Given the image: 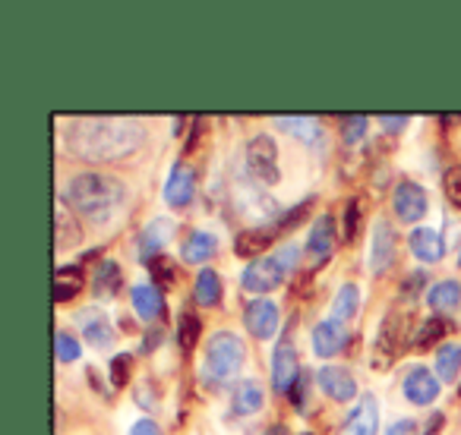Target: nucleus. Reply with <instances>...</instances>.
<instances>
[{
	"label": "nucleus",
	"mask_w": 461,
	"mask_h": 435,
	"mask_svg": "<svg viewBox=\"0 0 461 435\" xmlns=\"http://www.w3.org/2000/svg\"><path fill=\"white\" fill-rule=\"evenodd\" d=\"M446 332H448V322H446V319H439V315H433V319L423 322L420 332H417V347L436 344L439 338H446Z\"/></svg>",
	"instance_id": "33"
},
{
	"label": "nucleus",
	"mask_w": 461,
	"mask_h": 435,
	"mask_svg": "<svg viewBox=\"0 0 461 435\" xmlns=\"http://www.w3.org/2000/svg\"><path fill=\"white\" fill-rule=\"evenodd\" d=\"M199 334H203V325H199V319L193 313H186L184 319H180V328H177V338H180V347L184 351H193L199 341Z\"/></svg>",
	"instance_id": "34"
},
{
	"label": "nucleus",
	"mask_w": 461,
	"mask_h": 435,
	"mask_svg": "<svg viewBox=\"0 0 461 435\" xmlns=\"http://www.w3.org/2000/svg\"><path fill=\"white\" fill-rule=\"evenodd\" d=\"M79 288H83V269H77V265H60V269L54 271V303L73 300V297L79 294Z\"/></svg>",
	"instance_id": "24"
},
{
	"label": "nucleus",
	"mask_w": 461,
	"mask_h": 435,
	"mask_svg": "<svg viewBox=\"0 0 461 435\" xmlns=\"http://www.w3.org/2000/svg\"><path fill=\"white\" fill-rule=\"evenodd\" d=\"M427 205H429L427 190H423L420 183H414V180H402V183H395V190H392V209H395V215L402 218L404 225L420 221V218L427 215Z\"/></svg>",
	"instance_id": "8"
},
{
	"label": "nucleus",
	"mask_w": 461,
	"mask_h": 435,
	"mask_svg": "<svg viewBox=\"0 0 461 435\" xmlns=\"http://www.w3.org/2000/svg\"><path fill=\"white\" fill-rule=\"evenodd\" d=\"M149 269H152V281L165 284V288L177 281V265H174L167 256H155L152 262H149Z\"/></svg>",
	"instance_id": "36"
},
{
	"label": "nucleus",
	"mask_w": 461,
	"mask_h": 435,
	"mask_svg": "<svg viewBox=\"0 0 461 435\" xmlns=\"http://www.w3.org/2000/svg\"><path fill=\"white\" fill-rule=\"evenodd\" d=\"M301 378V360H297V351L291 344V338H282L272 353V388L276 391H288L297 385Z\"/></svg>",
	"instance_id": "9"
},
{
	"label": "nucleus",
	"mask_w": 461,
	"mask_h": 435,
	"mask_svg": "<svg viewBox=\"0 0 461 435\" xmlns=\"http://www.w3.org/2000/svg\"><path fill=\"white\" fill-rule=\"evenodd\" d=\"M376 432H379V404L373 395H364L354 404L348 420L341 422L339 435H376Z\"/></svg>",
	"instance_id": "13"
},
{
	"label": "nucleus",
	"mask_w": 461,
	"mask_h": 435,
	"mask_svg": "<svg viewBox=\"0 0 461 435\" xmlns=\"http://www.w3.org/2000/svg\"><path fill=\"white\" fill-rule=\"evenodd\" d=\"M130 369H133V360H130L127 353H117V357L111 360V382H114V388H123V385H127Z\"/></svg>",
	"instance_id": "38"
},
{
	"label": "nucleus",
	"mask_w": 461,
	"mask_h": 435,
	"mask_svg": "<svg viewBox=\"0 0 461 435\" xmlns=\"http://www.w3.org/2000/svg\"><path fill=\"white\" fill-rule=\"evenodd\" d=\"M133 309H136V315L146 322L161 319V313H165V297H161V290L155 288V284H140V288H133Z\"/></svg>",
	"instance_id": "23"
},
{
	"label": "nucleus",
	"mask_w": 461,
	"mask_h": 435,
	"mask_svg": "<svg viewBox=\"0 0 461 435\" xmlns=\"http://www.w3.org/2000/svg\"><path fill=\"white\" fill-rule=\"evenodd\" d=\"M230 404H234V413H240V416L259 413V410L266 407L263 385H259L257 378H240V382L234 385V397H230Z\"/></svg>",
	"instance_id": "21"
},
{
	"label": "nucleus",
	"mask_w": 461,
	"mask_h": 435,
	"mask_svg": "<svg viewBox=\"0 0 461 435\" xmlns=\"http://www.w3.org/2000/svg\"><path fill=\"white\" fill-rule=\"evenodd\" d=\"M360 227H364V202L360 199H351L345 205V240L354 244L360 237Z\"/></svg>",
	"instance_id": "31"
},
{
	"label": "nucleus",
	"mask_w": 461,
	"mask_h": 435,
	"mask_svg": "<svg viewBox=\"0 0 461 435\" xmlns=\"http://www.w3.org/2000/svg\"><path fill=\"white\" fill-rule=\"evenodd\" d=\"M79 240H83V227H79L77 215L60 202L58 211H54V246H58V250H70Z\"/></svg>",
	"instance_id": "22"
},
{
	"label": "nucleus",
	"mask_w": 461,
	"mask_h": 435,
	"mask_svg": "<svg viewBox=\"0 0 461 435\" xmlns=\"http://www.w3.org/2000/svg\"><path fill=\"white\" fill-rule=\"evenodd\" d=\"M442 186H446V196L455 209H461V167H448L446 177H442Z\"/></svg>",
	"instance_id": "39"
},
{
	"label": "nucleus",
	"mask_w": 461,
	"mask_h": 435,
	"mask_svg": "<svg viewBox=\"0 0 461 435\" xmlns=\"http://www.w3.org/2000/svg\"><path fill=\"white\" fill-rule=\"evenodd\" d=\"M247 171L257 183H278L282 171H278V148L272 142V136H253L247 142Z\"/></svg>",
	"instance_id": "6"
},
{
	"label": "nucleus",
	"mask_w": 461,
	"mask_h": 435,
	"mask_svg": "<svg viewBox=\"0 0 461 435\" xmlns=\"http://www.w3.org/2000/svg\"><path fill=\"white\" fill-rule=\"evenodd\" d=\"M247 347L234 332H215L205 344V372L215 382H228L244 366Z\"/></svg>",
	"instance_id": "4"
},
{
	"label": "nucleus",
	"mask_w": 461,
	"mask_h": 435,
	"mask_svg": "<svg viewBox=\"0 0 461 435\" xmlns=\"http://www.w3.org/2000/svg\"><path fill=\"white\" fill-rule=\"evenodd\" d=\"M411 432H414V420H398V422H392L385 435H411Z\"/></svg>",
	"instance_id": "43"
},
{
	"label": "nucleus",
	"mask_w": 461,
	"mask_h": 435,
	"mask_svg": "<svg viewBox=\"0 0 461 435\" xmlns=\"http://www.w3.org/2000/svg\"><path fill=\"white\" fill-rule=\"evenodd\" d=\"M193 294H196L199 306H218V300H221V278H218V271L212 269L199 271L196 284H193Z\"/></svg>",
	"instance_id": "26"
},
{
	"label": "nucleus",
	"mask_w": 461,
	"mask_h": 435,
	"mask_svg": "<svg viewBox=\"0 0 461 435\" xmlns=\"http://www.w3.org/2000/svg\"><path fill=\"white\" fill-rule=\"evenodd\" d=\"M316 378H320V388L339 404L354 401V395H357V378H354V372L345 369V366H332V363L322 366V369L316 372Z\"/></svg>",
	"instance_id": "14"
},
{
	"label": "nucleus",
	"mask_w": 461,
	"mask_h": 435,
	"mask_svg": "<svg viewBox=\"0 0 461 435\" xmlns=\"http://www.w3.org/2000/svg\"><path fill=\"white\" fill-rule=\"evenodd\" d=\"M278 127L301 136V139H307V142L320 139V120H316V117H282Z\"/></svg>",
	"instance_id": "30"
},
{
	"label": "nucleus",
	"mask_w": 461,
	"mask_h": 435,
	"mask_svg": "<svg viewBox=\"0 0 461 435\" xmlns=\"http://www.w3.org/2000/svg\"><path fill=\"white\" fill-rule=\"evenodd\" d=\"M193 196H196V171L186 164L174 167L171 177H167L165 183V199L167 205H174V209H184V205L193 202Z\"/></svg>",
	"instance_id": "15"
},
{
	"label": "nucleus",
	"mask_w": 461,
	"mask_h": 435,
	"mask_svg": "<svg viewBox=\"0 0 461 435\" xmlns=\"http://www.w3.org/2000/svg\"><path fill=\"white\" fill-rule=\"evenodd\" d=\"M130 435H161V429L155 426V420H140V422H133Z\"/></svg>",
	"instance_id": "42"
},
{
	"label": "nucleus",
	"mask_w": 461,
	"mask_h": 435,
	"mask_svg": "<svg viewBox=\"0 0 461 435\" xmlns=\"http://www.w3.org/2000/svg\"><path fill=\"white\" fill-rule=\"evenodd\" d=\"M127 190H123L121 180L108 177V173L86 171L70 177V183L64 186V205L73 215H83L95 225H104L121 211Z\"/></svg>",
	"instance_id": "2"
},
{
	"label": "nucleus",
	"mask_w": 461,
	"mask_h": 435,
	"mask_svg": "<svg viewBox=\"0 0 461 435\" xmlns=\"http://www.w3.org/2000/svg\"><path fill=\"white\" fill-rule=\"evenodd\" d=\"M379 123H383L385 129H392V133H395V129H402L404 123H408V117H392V114H383V117H379Z\"/></svg>",
	"instance_id": "44"
},
{
	"label": "nucleus",
	"mask_w": 461,
	"mask_h": 435,
	"mask_svg": "<svg viewBox=\"0 0 461 435\" xmlns=\"http://www.w3.org/2000/svg\"><path fill=\"white\" fill-rule=\"evenodd\" d=\"M461 372V344H442L436 351V376L442 382H455Z\"/></svg>",
	"instance_id": "28"
},
{
	"label": "nucleus",
	"mask_w": 461,
	"mask_h": 435,
	"mask_svg": "<svg viewBox=\"0 0 461 435\" xmlns=\"http://www.w3.org/2000/svg\"><path fill=\"white\" fill-rule=\"evenodd\" d=\"M366 133V117L357 114V117H345L341 120V139H345V146H354V142H360Z\"/></svg>",
	"instance_id": "37"
},
{
	"label": "nucleus",
	"mask_w": 461,
	"mask_h": 435,
	"mask_svg": "<svg viewBox=\"0 0 461 435\" xmlns=\"http://www.w3.org/2000/svg\"><path fill=\"white\" fill-rule=\"evenodd\" d=\"M332 253H335V221L329 215H320L313 225H310L307 246H303L310 271H320L322 265L332 259Z\"/></svg>",
	"instance_id": "7"
},
{
	"label": "nucleus",
	"mask_w": 461,
	"mask_h": 435,
	"mask_svg": "<svg viewBox=\"0 0 461 435\" xmlns=\"http://www.w3.org/2000/svg\"><path fill=\"white\" fill-rule=\"evenodd\" d=\"M54 353L60 363H73V360H79V341L70 332H58L54 334Z\"/></svg>",
	"instance_id": "35"
},
{
	"label": "nucleus",
	"mask_w": 461,
	"mask_h": 435,
	"mask_svg": "<svg viewBox=\"0 0 461 435\" xmlns=\"http://www.w3.org/2000/svg\"><path fill=\"white\" fill-rule=\"evenodd\" d=\"M269 435H288V429H285V426H272Z\"/></svg>",
	"instance_id": "47"
},
{
	"label": "nucleus",
	"mask_w": 461,
	"mask_h": 435,
	"mask_svg": "<svg viewBox=\"0 0 461 435\" xmlns=\"http://www.w3.org/2000/svg\"><path fill=\"white\" fill-rule=\"evenodd\" d=\"M278 322H282V315H278V306L272 300H250L244 309V325L247 332L253 334V338L259 341H269L272 334L278 332Z\"/></svg>",
	"instance_id": "10"
},
{
	"label": "nucleus",
	"mask_w": 461,
	"mask_h": 435,
	"mask_svg": "<svg viewBox=\"0 0 461 435\" xmlns=\"http://www.w3.org/2000/svg\"><path fill=\"white\" fill-rule=\"evenodd\" d=\"M408 246L420 262H439L446 256V244H442V234L436 227H414L408 237Z\"/></svg>",
	"instance_id": "18"
},
{
	"label": "nucleus",
	"mask_w": 461,
	"mask_h": 435,
	"mask_svg": "<svg viewBox=\"0 0 461 435\" xmlns=\"http://www.w3.org/2000/svg\"><path fill=\"white\" fill-rule=\"evenodd\" d=\"M278 234H282V231H278L276 225H263V227H250V231H240L234 250H238V256H247V259L263 256V253L278 240Z\"/></svg>",
	"instance_id": "20"
},
{
	"label": "nucleus",
	"mask_w": 461,
	"mask_h": 435,
	"mask_svg": "<svg viewBox=\"0 0 461 435\" xmlns=\"http://www.w3.org/2000/svg\"><path fill=\"white\" fill-rule=\"evenodd\" d=\"M215 250H218V240L212 237L209 231H196V234H190L184 244V262L203 265L205 259L215 256Z\"/></svg>",
	"instance_id": "25"
},
{
	"label": "nucleus",
	"mask_w": 461,
	"mask_h": 435,
	"mask_svg": "<svg viewBox=\"0 0 461 435\" xmlns=\"http://www.w3.org/2000/svg\"><path fill=\"white\" fill-rule=\"evenodd\" d=\"M297 259H301V246H294V244L282 246L276 256L253 259L244 269V275H240V284H244V290H250V294H269V290H276L278 284L297 269Z\"/></svg>",
	"instance_id": "3"
},
{
	"label": "nucleus",
	"mask_w": 461,
	"mask_h": 435,
	"mask_svg": "<svg viewBox=\"0 0 461 435\" xmlns=\"http://www.w3.org/2000/svg\"><path fill=\"white\" fill-rule=\"evenodd\" d=\"M79 328H83L86 341H89L95 351H108L117 338L108 315H104L102 309H86V313H79Z\"/></svg>",
	"instance_id": "16"
},
{
	"label": "nucleus",
	"mask_w": 461,
	"mask_h": 435,
	"mask_svg": "<svg viewBox=\"0 0 461 435\" xmlns=\"http://www.w3.org/2000/svg\"><path fill=\"white\" fill-rule=\"evenodd\" d=\"M439 378L433 376V372L427 369V366H411L408 372H404V397H408L411 404H417V407H427V404H433L436 397H439Z\"/></svg>",
	"instance_id": "11"
},
{
	"label": "nucleus",
	"mask_w": 461,
	"mask_h": 435,
	"mask_svg": "<svg viewBox=\"0 0 461 435\" xmlns=\"http://www.w3.org/2000/svg\"><path fill=\"white\" fill-rule=\"evenodd\" d=\"M174 237V221L171 218H152L140 237V259L152 262L155 256H161V246Z\"/></svg>",
	"instance_id": "17"
},
{
	"label": "nucleus",
	"mask_w": 461,
	"mask_h": 435,
	"mask_svg": "<svg viewBox=\"0 0 461 435\" xmlns=\"http://www.w3.org/2000/svg\"><path fill=\"white\" fill-rule=\"evenodd\" d=\"M291 401H294V407L303 410V401H307V372H303V376L297 378L294 388H291Z\"/></svg>",
	"instance_id": "41"
},
{
	"label": "nucleus",
	"mask_w": 461,
	"mask_h": 435,
	"mask_svg": "<svg viewBox=\"0 0 461 435\" xmlns=\"http://www.w3.org/2000/svg\"><path fill=\"white\" fill-rule=\"evenodd\" d=\"M408 332H411V313H404V309L385 313V319L379 322V334H376V360H373L376 369L392 366V360L408 344Z\"/></svg>",
	"instance_id": "5"
},
{
	"label": "nucleus",
	"mask_w": 461,
	"mask_h": 435,
	"mask_svg": "<svg viewBox=\"0 0 461 435\" xmlns=\"http://www.w3.org/2000/svg\"><path fill=\"white\" fill-rule=\"evenodd\" d=\"M199 129H203V123H193V133H190V139H186V155L193 152V148H196V142H199Z\"/></svg>",
	"instance_id": "46"
},
{
	"label": "nucleus",
	"mask_w": 461,
	"mask_h": 435,
	"mask_svg": "<svg viewBox=\"0 0 461 435\" xmlns=\"http://www.w3.org/2000/svg\"><path fill=\"white\" fill-rule=\"evenodd\" d=\"M146 129L133 117H79L67 129V146L83 161H121L140 152Z\"/></svg>",
	"instance_id": "1"
},
{
	"label": "nucleus",
	"mask_w": 461,
	"mask_h": 435,
	"mask_svg": "<svg viewBox=\"0 0 461 435\" xmlns=\"http://www.w3.org/2000/svg\"><path fill=\"white\" fill-rule=\"evenodd\" d=\"M348 344V328L335 319H322L313 328V351L316 357H335Z\"/></svg>",
	"instance_id": "19"
},
{
	"label": "nucleus",
	"mask_w": 461,
	"mask_h": 435,
	"mask_svg": "<svg viewBox=\"0 0 461 435\" xmlns=\"http://www.w3.org/2000/svg\"><path fill=\"white\" fill-rule=\"evenodd\" d=\"M395 250H398L395 231H392L389 221H383V218H379L376 227H373V246H370V269H373V275H385V271L395 265Z\"/></svg>",
	"instance_id": "12"
},
{
	"label": "nucleus",
	"mask_w": 461,
	"mask_h": 435,
	"mask_svg": "<svg viewBox=\"0 0 461 435\" xmlns=\"http://www.w3.org/2000/svg\"><path fill=\"white\" fill-rule=\"evenodd\" d=\"M423 281H427V275H423V271H414V275H411L408 281L402 284V294H404V297H408V300H411V297H414L417 290L423 288Z\"/></svg>",
	"instance_id": "40"
},
{
	"label": "nucleus",
	"mask_w": 461,
	"mask_h": 435,
	"mask_svg": "<svg viewBox=\"0 0 461 435\" xmlns=\"http://www.w3.org/2000/svg\"><path fill=\"white\" fill-rule=\"evenodd\" d=\"M429 306L439 309V313H448L461 303V284L458 281H436L427 294Z\"/></svg>",
	"instance_id": "27"
},
{
	"label": "nucleus",
	"mask_w": 461,
	"mask_h": 435,
	"mask_svg": "<svg viewBox=\"0 0 461 435\" xmlns=\"http://www.w3.org/2000/svg\"><path fill=\"white\" fill-rule=\"evenodd\" d=\"M357 306H360V290L354 284H345L332 300V319L345 325V322H351L357 315Z\"/></svg>",
	"instance_id": "29"
},
{
	"label": "nucleus",
	"mask_w": 461,
	"mask_h": 435,
	"mask_svg": "<svg viewBox=\"0 0 461 435\" xmlns=\"http://www.w3.org/2000/svg\"><path fill=\"white\" fill-rule=\"evenodd\" d=\"M117 288H121V269H117L114 262H102V269H98V275H95V294L108 297V294H114Z\"/></svg>",
	"instance_id": "32"
},
{
	"label": "nucleus",
	"mask_w": 461,
	"mask_h": 435,
	"mask_svg": "<svg viewBox=\"0 0 461 435\" xmlns=\"http://www.w3.org/2000/svg\"><path fill=\"white\" fill-rule=\"evenodd\" d=\"M442 422H446V420H442V413H433V416L427 420V426H423V432H420V435H439Z\"/></svg>",
	"instance_id": "45"
}]
</instances>
